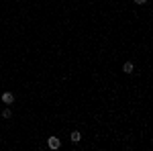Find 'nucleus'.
Masks as SVG:
<instances>
[{
    "label": "nucleus",
    "mask_w": 153,
    "mask_h": 151,
    "mask_svg": "<svg viewBox=\"0 0 153 151\" xmlns=\"http://www.w3.org/2000/svg\"><path fill=\"white\" fill-rule=\"evenodd\" d=\"M147 0H135V4H145Z\"/></svg>",
    "instance_id": "obj_6"
},
{
    "label": "nucleus",
    "mask_w": 153,
    "mask_h": 151,
    "mask_svg": "<svg viewBox=\"0 0 153 151\" xmlns=\"http://www.w3.org/2000/svg\"><path fill=\"white\" fill-rule=\"evenodd\" d=\"M70 139H71V143H80V141H82V135H80V131H71Z\"/></svg>",
    "instance_id": "obj_4"
},
{
    "label": "nucleus",
    "mask_w": 153,
    "mask_h": 151,
    "mask_svg": "<svg viewBox=\"0 0 153 151\" xmlns=\"http://www.w3.org/2000/svg\"><path fill=\"white\" fill-rule=\"evenodd\" d=\"M47 147L49 149H59V147H61V141H59L57 137H49L47 139Z\"/></svg>",
    "instance_id": "obj_1"
},
{
    "label": "nucleus",
    "mask_w": 153,
    "mask_h": 151,
    "mask_svg": "<svg viewBox=\"0 0 153 151\" xmlns=\"http://www.w3.org/2000/svg\"><path fill=\"white\" fill-rule=\"evenodd\" d=\"M123 71H125V74H133V71H135V65H133L131 61H125V63H123Z\"/></svg>",
    "instance_id": "obj_3"
},
{
    "label": "nucleus",
    "mask_w": 153,
    "mask_h": 151,
    "mask_svg": "<svg viewBox=\"0 0 153 151\" xmlns=\"http://www.w3.org/2000/svg\"><path fill=\"white\" fill-rule=\"evenodd\" d=\"M12 102H14V94H12V92H4V94H2V104L10 106Z\"/></svg>",
    "instance_id": "obj_2"
},
{
    "label": "nucleus",
    "mask_w": 153,
    "mask_h": 151,
    "mask_svg": "<svg viewBox=\"0 0 153 151\" xmlns=\"http://www.w3.org/2000/svg\"><path fill=\"white\" fill-rule=\"evenodd\" d=\"M10 106H6V108H4V110H2V116H4V118H10Z\"/></svg>",
    "instance_id": "obj_5"
}]
</instances>
